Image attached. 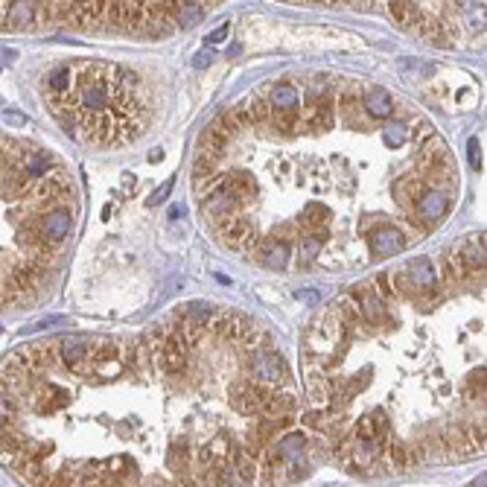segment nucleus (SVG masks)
I'll return each mask as SVG.
<instances>
[{
    "mask_svg": "<svg viewBox=\"0 0 487 487\" xmlns=\"http://www.w3.org/2000/svg\"><path fill=\"white\" fill-rule=\"evenodd\" d=\"M76 210V190L59 161L0 132V312L27 306L50 283L64 246L47 236V216Z\"/></svg>",
    "mask_w": 487,
    "mask_h": 487,
    "instance_id": "f257e3e1",
    "label": "nucleus"
},
{
    "mask_svg": "<svg viewBox=\"0 0 487 487\" xmlns=\"http://www.w3.org/2000/svg\"><path fill=\"white\" fill-rule=\"evenodd\" d=\"M286 374H289V371H286V362H283L277 353H272L269 348L254 353V359H251V377H254V382L280 385V382L286 379Z\"/></svg>",
    "mask_w": 487,
    "mask_h": 487,
    "instance_id": "f03ea898",
    "label": "nucleus"
},
{
    "mask_svg": "<svg viewBox=\"0 0 487 487\" xmlns=\"http://www.w3.org/2000/svg\"><path fill=\"white\" fill-rule=\"evenodd\" d=\"M368 246L374 251V257H388V254H397L406 248V236L400 228L394 225H379V228H371L368 234Z\"/></svg>",
    "mask_w": 487,
    "mask_h": 487,
    "instance_id": "7ed1b4c3",
    "label": "nucleus"
},
{
    "mask_svg": "<svg viewBox=\"0 0 487 487\" xmlns=\"http://www.w3.org/2000/svg\"><path fill=\"white\" fill-rule=\"evenodd\" d=\"M415 210H418V216L423 219L426 228H429V225L437 222V219H444V213L449 210V199H447V193L435 190V187H426L418 196V202H415Z\"/></svg>",
    "mask_w": 487,
    "mask_h": 487,
    "instance_id": "20e7f679",
    "label": "nucleus"
},
{
    "mask_svg": "<svg viewBox=\"0 0 487 487\" xmlns=\"http://www.w3.org/2000/svg\"><path fill=\"white\" fill-rule=\"evenodd\" d=\"M350 298H353L356 306H359V319H362V321H368V324H385V321H388V309H385L382 298L374 295L368 286L353 289Z\"/></svg>",
    "mask_w": 487,
    "mask_h": 487,
    "instance_id": "39448f33",
    "label": "nucleus"
},
{
    "mask_svg": "<svg viewBox=\"0 0 487 487\" xmlns=\"http://www.w3.org/2000/svg\"><path fill=\"white\" fill-rule=\"evenodd\" d=\"M202 199H205V210H207V216L213 219V222H219V219H225V216H234L236 207L242 205L225 184H219L216 190H210L207 196H202Z\"/></svg>",
    "mask_w": 487,
    "mask_h": 487,
    "instance_id": "423d86ee",
    "label": "nucleus"
},
{
    "mask_svg": "<svg viewBox=\"0 0 487 487\" xmlns=\"http://www.w3.org/2000/svg\"><path fill=\"white\" fill-rule=\"evenodd\" d=\"M187 345H184V338L178 333H169L166 336V342L161 345V365H164V371L166 374H181L187 368Z\"/></svg>",
    "mask_w": 487,
    "mask_h": 487,
    "instance_id": "0eeeda50",
    "label": "nucleus"
},
{
    "mask_svg": "<svg viewBox=\"0 0 487 487\" xmlns=\"http://www.w3.org/2000/svg\"><path fill=\"white\" fill-rule=\"evenodd\" d=\"M219 239L225 242L228 248H234V251H242V242L248 239V234L254 231L251 228V222L246 216H239V213H234V216H225V219H219Z\"/></svg>",
    "mask_w": 487,
    "mask_h": 487,
    "instance_id": "6e6552de",
    "label": "nucleus"
},
{
    "mask_svg": "<svg viewBox=\"0 0 487 487\" xmlns=\"http://www.w3.org/2000/svg\"><path fill=\"white\" fill-rule=\"evenodd\" d=\"M254 251H257L260 263L269 265V269H275V272H283L289 265V257H292V251H289V246L283 239H263V242H257Z\"/></svg>",
    "mask_w": 487,
    "mask_h": 487,
    "instance_id": "1a4fd4ad",
    "label": "nucleus"
},
{
    "mask_svg": "<svg viewBox=\"0 0 487 487\" xmlns=\"http://www.w3.org/2000/svg\"><path fill=\"white\" fill-rule=\"evenodd\" d=\"M406 275H408V280H411V283H415L418 295H420V292H429V289H435V286H437L435 263H432V260H426V257L411 260V263L406 265Z\"/></svg>",
    "mask_w": 487,
    "mask_h": 487,
    "instance_id": "9d476101",
    "label": "nucleus"
},
{
    "mask_svg": "<svg viewBox=\"0 0 487 487\" xmlns=\"http://www.w3.org/2000/svg\"><path fill=\"white\" fill-rule=\"evenodd\" d=\"M362 108L368 111V117H374V120H388L394 114V100H391V93L388 91L374 88V91H368V96H362Z\"/></svg>",
    "mask_w": 487,
    "mask_h": 487,
    "instance_id": "9b49d317",
    "label": "nucleus"
},
{
    "mask_svg": "<svg viewBox=\"0 0 487 487\" xmlns=\"http://www.w3.org/2000/svg\"><path fill=\"white\" fill-rule=\"evenodd\" d=\"M306 391H309V403H312L315 408L330 406V397H333L330 382H327V377H324L321 371L315 374L312 365H306Z\"/></svg>",
    "mask_w": 487,
    "mask_h": 487,
    "instance_id": "f8f14e48",
    "label": "nucleus"
},
{
    "mask_svg": "<svg viewBox=\"0 0 487 487\" xmlns=\"http://www.w3.org/2000/svg\"><path fill=\"white\" fill-rule=\"evenodd\" d=\"M228 143H231V137L225 132H219L216 126H207L202 132V137H199V155L202 158H210V161H219Z\"/></svg>",
    "mask_w": 487,
    "mask_h": 487,
    "instance_id": "ddd939ff",
    "label": "nucleus"
},
{
    "mask_svg": "<svg viewBox=\"0 0 487 487\" xmlns=\"http://www.w3.org/2000/svg\"><path fill=\"white\" fill-rule=\"evenodd\" d=\"M304 449H306V435H304V432H286L280 441L272 447L269 455H275V458H280V461H289V458L304 455Z\"/></svg>",
    "mask_w": 487,
    "mask_h": 487,
    "instance_id": "4468645a",
    "label": "nucleus"
},
{
    "mask_svg": "<svg viewBox=\"0 0 487 487\" xmlns=\"http://www.w3.org/2000/svg\"><path fill=\"white\" fill-rule=\"evenodd\" d=\"M423 190H426L423 178H411V176H403V178H397V181H394V187H391V193H394V199L400 202V207L415 205V202H418V196H420Z\"/></svg>",
    "mask_w": 487,
    "mask_h": 487,
    "instance_id": "2eb2a0df",
    "label": "nucleus"
},
{
    "mask_svg": "<svg viewBox=\"0 0 487 487\" xmlns=\"http://www.w3.org/2000/svg\"><path fill=\"white\" fill-rule=\"evenodd\" d=\"M441 444H444V449L449 452V455H473V452H479L476 447H473V441H470V435L464 432V429H447L444 435H441Z\"/></svg>",
    "mask_w": 487,
    "mask_h": 487,
    "instance_id": "dca6fc26",
    "label": "nucleus"
},
{
    "mask_svg": "<svg viewBox=\"0 0 487 487\" xmlns=\"http://www.w3.org/2000/svg\"><path fill=\"white\" fill-rule=\"evenodd\" d=\"M178 21V27L190 30V27H196V23L205 18V6L199 4V0H178V9L173 15Z\"/></svg>",
    "mask_w": 487,
    "mask_h": 487,
    "instance_id": "f3484780",
    "label": "nucleus"
},
{
    "mask_svg": "<svg viewBox=\"0 0 487 487\" xmlns=\"http://www.w3.org/2000/svg\"><path fill=\"white\" fill-rule=\"evenodd\" d=\"M213 333L219 336V338H225V342H236V333H239V315H228V312H222V315H213Z\"/></svg>",
    "mask_w": 487,
    "mask_h": 487,
    "instance_id": "a211bd4d",
    "label": "nucleus"
},
{
    "mask_svg": "<svg viewBox=\"0 0 487 487\" xmlns=\"http://www.w3.org/2000/svg\"><path fill=\"white\" fill-rule=\"evenodd\" d=\"M298 88L295 85H277V88H272V93H269V105L272 108H298Z\"/></svg>",
    "mask_w": 487,
    "mask_h": 487,
    "instance_id": "6ab92c4d",
    "label": "nucleus"
},
{
    "mask_svg": "<svg viewBox=\"0 0 487 487\" xmlns=\"http://www.w3.org/2000/svg\"><path fill=\"white\" fill-rule=\"evenodd\" d=\"M298 120H301L298 108H275V114L269 117V123H275V129H277V132L292 134V132L298 129Z\"/></svg>",
    "mask_w": 487,
    "mask_h": 487,
    "instance_id": "aec40b11",
    "label": "nucleus"
},
{
    "mask_svg": "<svg viewBox=\"0 0 487 487\" xmlns=\"http://www.w3.org/2000/svg\"><path fill=\"white\" fill-rule=\"evenodd\" d=\"M327 219H330V210H327L324 205H319V202H309V205L304 207V213H301V228H304V231H312V228L324 225Z\"/></svg>",
    "mask_w": 487,
    "mask_h": 487,
    "instance_id": "412c9836",
    "label": "nucleus"
},
{
    "mask_svg": "<svg viewBox=\"0 0 487 487\" xmlns=\"http://www.w3.org/2000/svg\"><path fill=\"white\" fill-rule=\"evenodd\" d=\"M458 254L464 257L467 269H473V272H484V236H481V239H473L467 248H458Z\"/></svg>",
    "mask_w": 487,
    "mask_h": 487,
    "instance_id": "4be33fe9",
    "label": "nucleus"
},
{
    "mask_svg": "<svg viewBox=\"0 0 487 487\" xmlns=\"http://www.w3.org/2000/svg\"><path fill=\"white\" fill-rule=\"evenodd\" d=\"M388 9H391V18L400 23V27H411V23L418 21V9L411 0H391Z\"/></svg>",
    "mask_w": 487,
    "mask_h": 487,
    "instance_id": "5701e85b",
    "label": "nucleus"
},
{
    "mask_svg": "<svg viewBox=\"0 0 487 487\" xmlns=\"http://www.w3.org/2000/svg\"><path fill=\"white\" fill-rule=\"evenodd\" d=\"M382 137L388 143V149H400V146L408 140V123H406V120H391V123L385 126Z\"/></svg>",
    "mask_w": 487,
    "mask_h": 487,
    "instance_id": "b1692460",
    "label": "nucleus"
},
{
    "mask_svg": "<svg viewBox=\"0 0 487 487\" xmlns=\"http://www.w3.org/2000/svg\"><path fill=\"white\" fill-rule=\"evenodd\" d=\"M187 461H190V449H187V437H178V441H173V447H169V467L178 470L184 479H187Z\"/></svg>",
    "mask_w": 487,
    "mask_h": 487,
    "instance_id": "393cba45",
    "label": "nucleus"
},
{
    "mask_svg": "<svg viewBox=\"0 0 487 487\" xmlns=\"http://www.w3.org/2000/svg\"><path fill=\"white\" fill-rule=\"evenodd\" d=\"M181 315H184V319H190V321H199V324H210V319L216 315V309H213L210 304L193 301V304H187V306L181 309Z\"/></svg>",
    "mask_w": 487,
    "mask_h": 487,
    "instance_id": "a878e982",
    "label": "nucleus"
},
{
    "mask_svg": "<svg viewBox=\"0 0 487 487\" xmlns=\"http://www.w3.org/2000/svg\"><path fill=\"white\" fill-rule=\"evenodd\" d=\"M176 333L184 338V345H187V348H196V345L202 342L205 324H199V321H190V319H181V324H178V330H176Z\"/></svg>",
    "mask_w": 487,
    "mask_h": 487,
    "instance_id": "bb28decb",
    "label": "nucleus"
},
{
    "mask_svg": "<svg viewBox=\"0 0 487 487\" xmlns=\"http://www.w3.org/2000/svg\"><path fill=\"white\" fill-rule=\"evenodd\" d=\"M385 449H388V458H391V464H394L397 470H406V467L411 464V455H408L406 444H400V441H388V444H385Z\"/></svg>",
    "mask_w": 487,
    "mask_h": 487,
    "instance_id": "cd10ccee",
    "label": "nucleus"
},
{
    "mask_svg": "<svg viewBox=\"0 0 487 487\" xmlns=\"http://www.w3.org/2000/svg\"><path fill=\"white\" fill-rule=\"evenodd\" d=\"M464 397L467 400H484V368L470 374V379L464 385Z\"/></svg>",
    "mask_w": 487,
    "mask_h": 487,
    "instance_id": "c85d7f7f",
    "label": "nucleus"
},
{
    "mask_svg": "<svg viewBox=\"0 0 487 487\" xmlns=\"http://www.w3.org/2000/svg\"><path fill=\"white\" fill-rule=\"evenodd\" d=\"M248 111H251L254 126L269 123V117H272V105H269V100H263V96H257V100H251V103H248Z\"/></svg>",
    "mask_w": 487,
    "mask_h": 487,
    "instance_id": "c756f323",
    "label": "nucleus"
},
{
    "mask_svg": "<svg viewBox=\"0 0 487 487\" xmlns=\"http://www.w3.org/2000/svg\"><path fill=\"white\" fill-rule=\"evenodd\" d=\"M319 251H321V239L319 236H312V234H306L304 236V242H301V265H309L315 257H319Z\"/></svg>",
    "mask_w": 487,
    "mask_h": 487,
    "instance_id": "7c9ffc66",
    "label": "nucleus"
},
{
    "mask_svg": "<svg viewBox=\"0 0 487 487\" xmlns=\"http://www.w3.org/2000/svg\"><path fill=\"white\" fill-rule=\"evenodd\" d=\"M391 286H394V292H397V298H400V295H406V298H415V295H418V289H415V283L408 280L406 269H400V272L391 275Z\"/></svg>",
    "mask_w": 487,
    "mask_h": 487,
    "instance_id": "2f4dec72",
    "label": "nucleus"
},
{
    "mask_svg": "<svg viewBox=\"0 0 487 487\" xmlns=\"http://www.w3.org/2000/svg\"><path fill=\"white\" fill-rule=\"evenodd\" d=\"M213 126H216L219 132H225L228 137H234L236 132H242V129H239V123H236V117H234V111H222V114L216 117V123H213Z\"/></svg>",
    "mask_w": 487,
    "mask_h": 487,
    "instance_id": "473e14b6",
    "label": "nucleus"
},
{
    "mask_svg": "<svg viewBox=\"0 0 487 487\" xmlns=\"http://www.w3.org/2000/svg\"><path fill=\"white\" fill-rule=\"evenodd\" d=\"M166 336H169V327L158 324L149 330V336H146V345H149V350H161V345L166 342Z\"/></svg>",
    "mask_w": 487,
    "mask_h": 487,
    "instance_id": "72a5a7b5",
    "label": "nucleus"
},
{
    "mask_svg": "<svg viewBox=\"0 0 487 487\" xmlns=\"http://www.w3.org/2000/svg\"><path fill=\"white\" fill-rule=\"evenodd\" d=\"M169 193H173V178H169V181H164L155 193H152V196H149V202H146V205H149V207H158V205H164L166 199H169Z\"/></svg>",
    "mask_w": 487,
    "mask_h": 487,
    "instance_id": "f704fd0d",
    "label": "nucleus"
},
{
    "mask_svg": "<svg viewBox=\"0 0 487 487\" xmlns=\"http://www.w3.org/2000/svg\"><path fill=\"white\" fill-rule=\"evenodd\" d=\"M429 137H435V129H432V123L420 120V123H418V132H411V143L420 146V143H426Z\"/></svg>",
    "mask_w": 487,
    "mask_h": 487,
    "instance_id": "c9c22d12",
    "label": "nucleus"
},
{
    "mask_svg": "<svg viewBox=\"0 0 487 487\" xmlns=\"http://www.w3.org/2000/svg\"><path fill=\"white\" fill-rule=\"evenodd\" d=\"M374 283L379 286V298H397V292H394L391 277H388V275H377V280H374Z\"/></svg>",
    "mask_w": 487,
    "mask_h": 487,
    "instance_id": "e433bc0d",
    "label": "nucleus"
},
{
    "mask_svg": "<svg viewBox=\"0 0 487 487\" xmlns=\"http://www.w3.org/2000/svg\"><path fill=\"white\" fill-rule=\"evenodd\" d=\"M467 149H470V166H473V169H481V149H479V137H470Z\"/></svg>",
    "mask_w": 487,
    "mask_h": 487,
    "instance_id": "4c0bfd02",
    "label": "nucleus"
},
{
    "mask_svg": "<svg viewBox=\"0 0 487 487\" xmlns=\"http://www.w3.org/2000/svg\"><path fill=\"white\" fill-rule=\"evenodd\" d=\"M467 435H470V441H473L476 449H484V423L481 426H473Z\"/></svg>",
    "mask_w": 487,
    "mask_h": 487,
    "instance_id": "58836bf2",
    "label": "nucleus"
},
{
    "mask_svg": "<svg viewBox=\"0 0 487 487\" xmlns=\"http://www.w3.org/2000/svg\"><path fill=\"white\" fill-rule=\"evenodd\" d=\"M304 423H306V426H315V429H321V432H324V426H327V418L321 415V411H319V415H315V411H312V415H306V418H304Z\"/></svg>",
    "mask_w": 487,
    "mask_h": 487,
    "instance_id": "ea45409f",
    "label": "nucleus"
},
{
    "mask_svg": "<svg viewBox=\"0 0 487 487\" xmlns=\"http://www.w3.org/2000/svg\"><path fill=\"white\" fill-rule=\"evenodd\" d=\"M225 38H228V23H225V27H219V30H213L207 35V44H222Z\"/></svg>",
    "mask_w": 487,
    "mask_h": 487,
    "instance_id": "a19ab883",
    "label": "nucleus"
},
{
    "mask_svg": "<svg viewBox=\"0 0 487 487\" xmlns=\"http://www.w3.org/2000/svg\"><path fill=\"white\" fill-rule=\"evenodd\" d=\"M315 295H319V292H309V289L298 292V298H301V301H306V304H315V301H319V298H315Z\"/></svg>",
    "mask_w": 487,
    "mask_h": 487,
    "instance_id": "79ce46f5",
    "label": "nucleus"
},
{
    "mask_svg": "<svg viewBox=\"0 0 487 487\" xmlns=\"http://www.w3.org/2000/svg\"><path fill=\"white\" fill-rule=\"evenodd\" d=\"M210 59H213L210 53H199V56H196V64H199V67H205V64H210Z\"/></svg>",
    "mask_w": 487,
    "mask_h": 487,
    "instance_id": "37998d69",
    "label": "nucleus"
},
{
    "mask_svg": "<svg viewBox=\"0 0 487 487\" xmlns=\"http://www.w3.org/2000/svg\"><path fill=\"white\" fill-rule=\"evenodd\" d=\"M161 158H164V152H161V149H155V152H149V161H152V164H158Z\"/></svg>",
    "mask_w": 487,
    "mask_h": 487,
    "instance_id": "c03bdc74",
    "label": "nucleus"
}]
</instances>
